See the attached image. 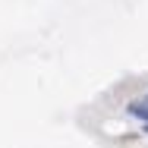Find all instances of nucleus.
Returning a JSON list of instances; mask_svg holds the SVG:
<instances>
[{"label": "nucleus", "mask_w": 148, "mask_h": 148, "mask_svg": "<svg viewBox=\"0 0 148 148\" xmlns=\"http://www.w3.org/2000/svg\"><path fill=\"white\" fill-rule=\"evenodd\" d=\"M145 98H148V95H145Z\"/></svg>", "instance_id": "nucleus-3"}, {"label": "nucleus", "mask_w": 148, "mask_h": 148, "mask_svg": "<svg viewBox=\"0 0 148 148\" xmlns=\"http://www.w3.org/2000/svg\"><path fill=\"white\" fill-rule=\"evenodd\" d=\"M142 132H145V136H148V123H142Z\"/></svg>", "instance_id": "nucleus-2"}, {"label": "nucleus", "mask_w": 148, "mask_h": 148, "mask_svg": "<svg viewBox=\"0 0 148 148\" xmlns=\"http://www.w3.org/2000/svg\"><path fill=\"white\" fill-rule=\"evenodd\" d=\"M126 114L136 120H142V123H148V98H142V101H129L126 104Z\"/></svg>", "instance_id": "nucleus-1"}]
</instances>
